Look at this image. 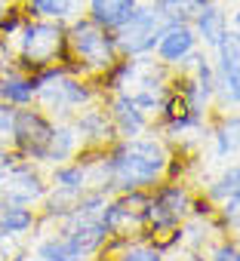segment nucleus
I'll use <instances>...</instances> for the list:
<instances>
[{"label": "nucleus", "instance_id": "obj_1", "mask_svg": "<svg viewBox=\"0 0 240 261\" xmlns=\"http://www.w3.org/2000/svg\"><path fill=\"white\" fill-rule=\"evenodd\" d=\"M89 169V188L105 194H127V191H151L173 169L170 142L154 136V129L133 139H117L105 151H80L77 154Z\"/></svg>", "mask_w": 240, "mask_h": 261}, {"label": "nucleus", "instance_id": "obj_2", "mask_svg": "<svg viewBox=\"0 0 240 261\" xmlns=\"http://www.w3.org/2000/svg\"><path fill=\"white\" fill-rule=\"evenodd\" d=\"M37 80V108L50 114L53 120H71L80 108L92 105L102 98L95 80L74 74L68 65H53L34 74Z\"/></svg>", "mask_w": 240, "mask_h": 261}, {"label": "nucleus", "instance_id": "obj_3", "mask_svg": "<svg viewBox=\"0 0 240 261\" xmlns=\"http://www.w3.org/2000/svg\"><path fill=\"white\" fill-rule=\"evenodd\" d=\"M13 49V65L37 74L53 65L68 62V40H65V25L62 22H46V19H25L22 28L7 40Z\"/></svg>", "mask_w": 240, "mask_h": 261}, {"label": "nucleus", "instance_id": "obj_4", "mask_svg": "<svg viewBox=\"0 0 240 261\" xmlns=\"http://www.w3.org/2000/svg\"><path fill=\"white\" fill-rule=\"evenodd\" d=\"M65 40H68V62L65 65L74 74H83L89 80L102 77L120 59L114 31H105L102 25H95L83 13L65 25Z\"/></svg>", "mask_w": 240, "mask_h": 261}, {"label": "nucleus", "instance_id": "obj_5", "mask_svg": "<svg viewBox=\"0 0 240 261\" xmlns=\"http://www.w3.org/2000/svg\"><path fill=\"white\" fill-rule=\"evenodd\" d=\"M53 129L56 120L50 114H43L37 105L28 108H13V126H10V148L31 160V163H46V151L53 142Z\"/></svg>", "mask_w": 240, "mask_h": 261}, {"label": "nucleus", "instance_id": "obj_6", "mask_svg": "<svg viewBox=\"0 0 240 261\" xmlns=\"http://www.w3.org/2000/svg\"><path fill=\"white\" fill-rule=\"evenodd\" d=\"M163 22H166L163 10L142 0V4L136 7V13L114 31V40H117L120 56H127V59L151 56V53H154V43H157V37H160Z\"/></svg>", "mask_w": 240, "mask_h": 261}, {"label": "nucleus", "instance_id": "obj_7", "mask_svg": "<svg viewBox=\"0 0 240 261\" xmlns=\"http://www.w3.org/2000/svg\"><path fill=\"white\" fill-rule=\"evenodd\" d=\"M209 59L215 71V108L240 111V34L228 31L209 49Z\"/></svg>", "mask_w": 240, "mask_h": 261}, {"label": "nucleus", "instance_id": "obj_8", "mask_svg": "<svg viewBox=\"0 0 240 261\" xmlns=\"http://www.w3.org/2000/svg\"><path fill=\"white\" fill-rule=\"evenodd\" d=\"M163 16H166V22H163V28H160V37H157L151 56H154L160 65L179 71V68L200 49V43H197L194 28H191V16H188L185 10H179V13H163Z\"/></svg>", "mask_w": 240, "mask_h": 261}, {"label": "nucleus", "instance_id": "obj_9", "mask_svg": "<svg viewBox=\"0 0 240 261\" xmlns=\"http://www.w3.org/2000/svg\"><path fill=\"white\" fill-rule=\"evenodd\" d=\"M50 191V181L43 175L40 163L19 160L10 169H4L0 178V206L4 203H19V206H40Z\"/></svg>", "mask_w": 240, "mask_h": 261}, {"label": "nucleus", "instance_id": "obj_10", "mask_svg": "<svg viewBox=\"0 0 240 261\" xmlns=\"http://www.w3.org/2000/svg\"><path fill=\"white\" fill-rule=\"evenodd\" d=\"M71 126L77 133L80 151H105V148H111L117 142V133H114V123L108 117V108H102L99 101L80 108L71 117Z\"/></svg>", "mask_w": 240, "mask_h": 261}, {"label": "nucleus", "instance_id": "obj_11", "mask_svg": "<svg viewBox=\"0 0 240 261\" xmlns=\"http://www.w3.org/2000/svg\"><path fill=\"white\" fill-rule=\"evenodd\" d=\"M108 98V117L114 123V133L117 139H133V136H142L148 129H154V120L127 95V92H111V95H102Z\"/></svg>", "mask_w": 240, "mask_h": 261}, {"label": "nucleus", "instance_id": "obj_12", "mask_svg": "<svg viewBox=\"0 0 240 261\" xmlns=\"http://www.w3.org/2000/svg\"><path fill=\"white\" fill-rule=\"evenodd\" d=\"M40 221H43V218H40ZM50 224H53V221H50ZM31 252H34L37 258H43V261H89V255H86L62 227L46 230V227L37 224V230L31 233Z\"/></svg>", "mask_w": 240, "mask_h": 261}, {"label": "nucleus", "instance_id": "obj_13", "mask_svg": "<svg viewBox=\"0 0 240 261\" xmlns=\"http://www.w3.org/2000/svg\"><path fill=\"white\" fill-rule=\"evenodd\" d=\"M206 142L212 145L215 160H234L240 154V114L222 111L206 129Z\"/></svg>", "mask_w": 240, "mask_h": 261}, {"label": "nucleus", "instance_id": "obj_14", "mask_svg": "<svg viewBox=\"0 0 240 261\" xmlns=\"http://www.w3.org/2000/svg\"><path fill=\"white\" fill-rule=\"evenodd\" d=\"M37 101V80L34 74L7 65L0 68V105H10V108H28Z\"/></svg>", "mask_w": 240, "mask_h": 261}, {"label": "nucleus", "instance_id": "obj_15", "mask_svg": "<svg viewBox=\"0 0 240 261\" xmlns=\"http://www.w3.org/2000/svg\"><path fill=\"white\" fill-rule=\"evenodd\" d=\"M191 28L197 34V43L203 49H212L231 28H228V10L222 7V0H209L206 7L191 13Z\"/></svg>", "mask_w": 240, "mask_h": 261}, {"label": "nucleus", "instance_id": "obj_16", "mask_svg": "<svg viewBox=\"0 0 240 261\" xmlns=\"http://www.w3.org/2000/svg\"><path fill=\"white\" fill-rule=\"evenodd\" d=\"M37 221H40L37 206L4 203L0 206V240H28L37 230Z\"/></svg>", "mask_w": 240, "mask_h": 261}, {"label": "nucleus", "instance_id": "obj_17", "mask_svg": "<svg viewBox=\"0 0 240 261\" xmlns=\"http://www.w3.org/2000/svg\"><path fill=\"white\" fill-rule=\"evenodd\" d=\"M142 0H83V16L102 25L105 31H117L124 25Z\"/></svg>", "mask_w": 240, "mask_h": 261}, {"label": "nucleus", "instance_id": "obj_18", "mask_svg": "<svg viewBox=\"0 0 240 261\" xmlns=\"http://www.w3.org/2000/svg\"><path fill=\"white\" fill-rule=\"evenodd\" d=\"M102 255H111V261H166V252L157 249L148 240H120L111 237L102 249Z\"/></svg>", "mask_w": 240, "mask_h": 261}, {"label": "nucleus", "instance_id": "obj_19", "mask_svg": "<svg viewBox=\"0 0 240 261\" xmlns=\"http://www.w3.org/2000/svg\"><path fill=\"white\" fill-rule=\"evenodd\" d=\"M22 10L31 19H46V22H62L68 25L83 13V0H22Z\"/></svg>", "mask_w": 240, "mask_h": 261}, {"label": "nucleus", "instance_id": "obj_20", "mask_svg": "<svg viewBox=\"0 0 240 261\" xmlns=\"http://www.w3.org/2000/svg\"><path fill=\"white\" fill-rule=\"evenodd\" d=\"M237 197H240V163H228L206 181L203 200L209 206H222V203L237 200Z\"/></svg>", "mask_w": 240, "mask_h": 261}, {"label": "nucleus", "instance_id": "obj_21", "mask_svg": "<svg viewBox=\"0 0 240 261\" xmlns=\"http://www.w3.org/2000/svg\"><path fill=\"white\" fill-rule=\"evenodd\" d=\"M80 154V142H77V133L71 120H56V129H53V142H50V151H46V169L56 166V163H65V160H74Z\"/></svg>", "mask_w": 240, "mask_h": 261}, {"label": "nucleus", "instance_id": "obj_22", "mask_svg": "<svg viewBox=\"0 0 240 261\" xmlns=\"http://www.w3.org/2000/svg\"><path fill=\"white\" fill-rule=\"evenodd\" d=\"M215 224H219L222 233H228L231 240L240 243V197L215 206Z\"/></svg>", "mask_w": 240, "mask_h": 261}, {"label": "nucleus", "instance_id": "obj_23", "mask_svg": "<svg viewBox=\"0 0 240 261\" xmlns=\"http://www.w3.org/2000/svg\"><path fill=\"white\" fill-rule=\"evenodd\" d=\"M206 261H240V243L237 240H219L212 249H209V258Z\"/></svg>", "mask_w": 240, "mask_h": 261}, {"label": "nucleus", "instance_id": "obj_24", "mask_svg": "<svg viewBox=\"0 0 240 261\" xmlns=\"http://www.w3.org/2000/svg\"><path fill=\"white\" fill-rule=\"evenodd\" d=\"M148 4L160 7L163 13H179V10H185V13H188V4H191V0H148Z\"/></svg>", "mask_w": 240, "mask_h": 261}, {"label": "nucleus", "instance_id": "obj_25", "mask_svg": "<svg viewBox=\"0 0 240 261\" xmlns=\"http://www.w3.org/2000/svg\"><path fill=\"white\" fill-rule=\"evenodd\" d=\"M228 28H231L234 34H240V7H237L231 16H228Z\"/></svg>", "mask_w": 240, "mask_h": 261}, {"label": "nucleus", "instance_id": "obj_26", "mask_svg": "<svg viewBox=\"0 0 240 261\" xmlns=\"http://www.w3.org/2000/svg\"><path fill=\"white\" fill-rule=\"evenodd\" d=\"M19 261H43V258H37V255H25V258H19Z\"/></svg>", "mask_w": 240, "mask_h": 261}, {"label": "nucleus", "instance_id": "obj_27", "mask_svg": "<svg viewBox=\"0 0 240 261\" xmlns=\"http://www.w3.org/2000/svg\"><path fill=\"white\" fill-rule=\"evenodd\" d=\"M95 261H111V258H108V255H102V252H99V258H95Z\"/></svg>", "mask_w": 240, "mask_h": 261}, {"label": "nucleus", "instance_id": "obj_28", "mask_svg": "<svg viewBox=\"0 0 240 261\" xmlns=\"http://www.w3.org/2000/svg\"><path fill=\"white\" fill-rule=\"evenodd\" d=\"M7 4H10V0H0V7H7Z\"/></svg>", "mask_w": 240, "mask_h": 261}, {"label": "nucleus", "instance_id": "obj_29", "mask_svg": "<svg viewBox=\"0 0 240 261\" xmlns=\"http://www.w3.org/2000/svg\"><path fill=\"white\" fill-rule=\"evenodd\" d=\"M0 178H4V169H0Z\"/></svg>", "mask_w": 240, "mask_h": 261}, {"label": "nucleus", "instance_id": "obj_30", "mask_svg": "<svg viewBox=\"0 0 240 261\" xmlns=\"http://www.w3.org/2000/svg\"><path fill=\"white\" fill-rule=\"evenodd\" d=\"M16 4H22V0H16Z\"/></svg>", "mask_w": 240, "mask_h": 261}, {"label": "nucleus", "instance_id": "obj_31", "mask_svg": "<svg viewBox=\"0 0 240 261\" xmlns=\"http://www.w3.org/2000/svg\"><path fill=\"white\" fill-rule=\"evenodd\" d=\"M0 261H4V255H0Z\"/></svg>", "mask_w": 240, "mask_h": 261}, {"label": "nucleus", "instance_id": "obj_32", "mask_svg": "<svg viewBox=\"0 0 240 261\" xmlns=\"http://www.w3.org/2000/svg\"><path fill=\"white\" fill-rule=\"evenodd\" d=\"M0 10H4V7H0Z\"/></svg>", "mask_w": 240, "mask_h": 261}]
</instances>
